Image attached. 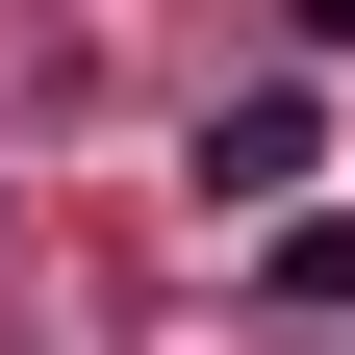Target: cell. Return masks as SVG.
I'll return each mask as SVG.
<instances>
[{
  "mask_svg": "<svg viewBox=\"0 0 355 355\" xmlns=\"http://www.w3.org/2000/svg\"><path fill=\"white\" fill-rule=\"evenodd\" d=\"M304 153H330V102H304V76H254V102H203V178H229V203H304Z\"/></svg>",
  "mask_w": 355,
  "mask_h": 355,
  "instance_id": "1",
  "label": "cell"
},
{
  "mask_svg": "<svg viewBox=\"0 0 355 355\" xmlns=\"http://www.w3.org/2000/svg\"><path fill=\"white\" fill-rule=\"evenodd\" d=\"M304 51H355V0H304Z\"/></svg>",
  "mask_w": 355,
  "mask_h": 355,
  "instance_id": "2",
  "label": "cell"
}]
</instances>
